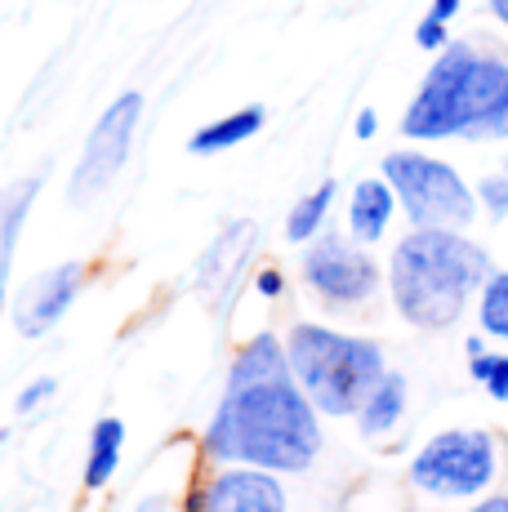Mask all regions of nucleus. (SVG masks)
<instances>
[{
    "instance_id": "nucleus-14",
    "label": "nucleus",
    "mask_w": 508,
    "mask_h": 512,
    "mask_svg": "<svg viewBox=\"0 0 508 512\" xmlns=\"http://www.w3.org/2000/svg\"><path fill=\"white\" fill-rule=\"evenodd\" d=\"M125 446V423L121 419H99L90 432V459H85V490H103L116 472Z\"/></svg>"
},
{
    "instance_id": "nucleus-4",
    "label": "nucleus",
    "mask_w": 508,
    "mask_h": 512,
    "mask_svg": "<svg viewBox=\"0 0 508 512\" xmlns=\"http://www.w3.org/2000/svg\"><path fill=\"white\" fill-rule=\"evenodd\" d=\"M290 370L321 415H353L384 379V352L370 339H348L326 326H295L286 343Z\"/></svg>"
},
{
    "instance_id": "nucleus-9",
    "label": "nucleus",
    "mask_w": 508,
    "mask_h": 512,
    "mask_svg": "<svg viewBox=\"0 0 508 512\" xmlns=\"http://www.w3.org/2000/svg\"><path fill=\"white\" fill-rule=\"evenodd\" d=\"M76 285H81V263H63V268H54V272H45V277H36V281L23 290L18 308H14L18 334L36 339V334L54 330L58 321H63V312L72 308Z\"/></svg>"
},
{
    "instance_id": "nucleus-13",
    "label": "nucleus",
    "mask_w": 508,
    "mask_h": 512,
    "mask_svg": "<svg viewBox=\"0 0 508 512\" xmlns=\"http://www.w3.org/2000/svg\"><path fill=\"white\" fill-rule=\"evenodd\" d=\"M263 130V107H241V112L223 116L214 125H201L197 134L188 139V152L192 156H214V152H228V147L254 139Z\"/></svg>"
},
{
    "instance_id": "nucleus-12",
    "label": "nucleus",
    "mask_w": 508,
    "mask_h": 512,
    "mask_svg": "<svg viewBox=\"0 0 508 512\" xmlns=\"http://www.w3.org/2000/svg\"><path fill=\"white\" fill-rule=\"evenodd\" d=\"M36 192H41V179H18L0 192V303H5V277H9V259H14L18 228H23Z\"/></svg>"
},
{
    "instance_id": "nucleus-3",
    "label": "nucleus",
    "mask_w": 508,
    "mask_h": 512,
    "mask_svg": "<svg viewBox=\"0 0 508 512\" xmlns=\"http://www.w3.org/2000/svg\"><path fill=\"white\" fill-rule=\"evenodd\" d=\"M486 281H491V254L451 228L410 232L393 250V268H388L397 312L419 330L455 326L473 290Z\"/></svg>"
},
{
    "instance_id": "nucleus-10",
    "label": "nucleus",
    "mask_w": 508,
    "mask_h": 512,
    "mask_svg": "<svg viewBox=\"0 0 508 512\" xmlns=\"http://www.w3.org/2000/svg\"><path fill=\"white\" fill-rule=\"evenodd\" d=\"M205 512H286V495L263 468H237L210 481V490L197 499Z\"/></svg>"
},
{
    "instance_id": "nucleus-11",
    "label": "nucleus",
    "mask_w": 508,
    "mask_h": 512,
    "mask_svg": "<svg viewBox=\"0 0 508 512\" xmlns=\"http://www.w3.org/2000/svg\"><path fill=\"white\" fill-rule=\"evenodd\" d=\"M397 210V192L388 179H361L353 187V205H348V228L357 241H379Z\"/></svg>"
},
{
    "instance_id": "nucleus-24",
    "label": "nucleus",
    "mask_w": 508,
    "mask_h": 512,
    "mask_svg": "<svg viewBox=\"0 0 508 512\" xmlns=\"http://www.w3.org/2000/svg\"><path fill=\"white\" fill-rule=\"evenodd\" d=\"M455 9H459V0H433V9H428V14H433V18H442V23H451V18H455Z\"/></svg>"
},
{
    "instance_id": "nucleus-6",
    "label": "nucleus",
    "mask_w": 508,
    "mask_h": 512,
    "mask_svg": "<svg viewBox=\"0 0 508 512\" xmlns=\"http://www.w3.org/2000/svg\"><path fill=\"white\" fill-rule=\"evenodd\" d=\"M410 481L428 495L468 499L495 481V437L482 428L437 432L410 464Z\"/></svg>"
},
{
    "instance_id": "nucleus-2",
    "label": "nucleus",
    "mask_w": 508,
    "mask_h": 512,
    "mask_svg": "<svg viewBox=\"0 0 508 512\" xmlns=\"http://www.w3.org/2000/svg\"><path fill=\"white\" fill-rule=\"evenodd\" d=\"M406 139H508V63L446 45L402 116Z\"/></svg>"
},
{
    "instance_id": "nucleus-26",
    "label": "nucleus",
    "mask_w": 508,
    "mask_h": 512,
    "mask_svg": "<svg viewBox=\"0 0 508 512\" xmlns=\"http://www.w3.org/2000/svg\"><path fill=\"white\" fill-rule=\"evenodd\" d=\"M491 9H495V18L508 27V0H491Z\"/></svg>"
},
{
    "instance_id": "nucleus-19",
    "label": "nucleus",
    "mask_w": 508,
    "mask_h": 512,
    "mask_svg": "<svg viewBox=\"0 0 508 512\" xmlns=\"http://www.w3.org/2000/svg\"><path fill=\"white\" fill-rule=\"evenodd\" d=\"M482 205L491 210V219H504L508 214V170H500V174H491V179H482Z\"/></svg>"
},
{
    "instance_id": "nucleus-21",
    "label": "nucleus",
    "mask_w": 508,
    "mask_h": 512,
    "mask_svg": "<svg viewBox=\"0 0 508 512\" xmlns=\"http://www.w3.org/2000/svg\"><path fill=\"white\" fill-rule=\"evenodd\" d=\"M50 397H54V379H36L32 388H23V392H18V401H14V406H18V415H27V410H36V406H41V401H50Z\"/></svg>"
},
{
    "instance_id": "nucleus-5",
    "label": "nucleus",
    "mask_w": 508,
    "mask_h": 512,
    "mask_svg": "<svg viewBox=\"0 0 508 512\" xmlns=\"http://www.w3.org/2000/svg\"><path fill=\"white\" fill-rule=\"evenodd\" d=\"M384 179L393 183L397 201H402L406 219L415 228H464L473 223L477 201L468 192V183L459 179L446 161L419 152H393L384 156Z\"/></svg>"
},
{
    "instance_id": "nucleus-17",
    "label": "nucleus",
    "mask_w": 508,
    "mask_h": 512,
    "mask_svg": "<svg viewBox=\"0 0 508 512\" xmlns=\"http://www.w3.org/2000/svg\"><path fill=\"white\" fill-rule=\"evenodd\" d=\"M482 330L508 339V272H491V281L482 285Z\"/></svg>"
},
{
    "instance_id": "nucleus-7",
    "label": "nucleus",
    "mask_w": 508,
    "mask_h": 512,
    "mask_svg": "<svg viewBox=\"0 0 508 512\" xmlns=\"http://www.w3.org/2000/svg\"><path fill=\"white\" fill-rule=\"evenodd\" d=\"M139 116H143V94L139 90L121 94L99 116V125H94L90 139H85L81 165H76V174H72V205L94 201V196H99L103 187L116 179V170H121L125 156H130L134 130H139Z\"/></svg>"
},
{
    "instance_id": "nucleus-20",
    "label": "nucleus",
    "mask_w": 508,
    "mask_h": 512,
    "mask_svg": "<svg viewBox=\"0 0 508 512\" xmlns=\"http://www.w3.org/2000/svg\"><path fill=\"white\" fill-rule=\"evenodd\" d=\"M415 41H419V49H446V23L428 14L424 23L415 27Z\"/></svg>"
},
{
    "instance_id": "nucleus-1",
    "label": "nucleus",
    "mask_w": 508,
    "mask_h": 512,
    "mask_svg": "<svg viewBox=\"0 0 508 512\" xmlns=\"http://www.w3.org/2000/svg\"><path fill=\"white\" fill-rule=\"evenodd\" d=\"M214 459L277 472H304L321 450L312 397L299 388L290 357L277 339H254L237 352L219 415L205 428Z\"/></svg>"
},
{
    "instance_id": "nucleus-8",
    "label": "nucleus",
    "mask_w": 508,
    "mask_h": 512,
    "mask_svg": "<svg viewBox=\"0 0 508 512\" xmlns=\"http://www.w3.org/2000/svg\"><path fill=\"white\" fill-rule=\"evenodd\" d=\"M304 277L326 303H361L375 294L379 268L339 236H317L304 259Z\"/></svg>"
},
{
    "instance_id": "nucleus-27",
    "label": "nucleus",
    "mask_w": 508,
    "mask_h": 512,
    "mask_svg": "<svg viewBox=\"0 0 508 512\" xmlns=\"http://www.w3.org/2000/svg\"><path fill=\"white\" fill-rule=\"evenodd\" d=\"M5 437H9V432H5V428H0V446H5Z\"/></svg>"
},
{
    "instance_id": "nucleus-23",
    "label": "nucleus",
    "mask_w": 508,
    "mask_h": 512,
    "mask_svg": "<svg viewBox=\"0 0 508 512\" xmlns=\"http://www.w3.org/2000/svg\"><path fill=\"white\" fill-rule=\"evenodd\" d=\"M254 285H259V294H268V299H272V294H281V290H286V281H281V272H259V281H254Z\"/></svg>"
},
{
    "instance_id": "nucleus-22",
    "label": "nucleus",
    "mask_w": 508,
    "mask_h": 512,
    "mask_svg": "<svg viewBox=\"0 0 508 512\" xmlns=\"http://www.w3.org/2000/svg\"><path fill=\"white\" fill-rule=\"evenodd\" d=\"M375 130H379V116L370 112V107H361L357 112V139H375Z\"/></svg>"
},
{
    "instance_id": "nucleus-18",
    "label": "nucleus",
    "mask_w": 508,
    "mask_h": 512,
    "mask_svg": "<svg viewBox=\"0 0 508 512\" xmlns=\"http://www.w3.org/2000/svg\"><path fill=\"white\" fill-rule=\"evenodd\" d=\"M468 370H473L477 383H486L495 401H508V357H495V352H468Z\"/></svg>"
},
{
    "instance_id": "nucleus-15",
    "label": "nucleus",
    "mask_w": 508,
    "mask_h": 512,
    "mask_svg": "<svg viewBox=\"0 0 508 512\" xmlns=\"http://www.w3.org/2000/svg\"><path fill=\"white\" fill-rule=\"evenodd\" d=\"M402 410H406V379L402 374H384V379L375 383V392L366 397V406L357 410L361 432H366V437H379V432H388L397 419H402Z\"/></svg>"
},
{
    "instance_id": "nucleus-25",
    "label": "nucleus",
    "mask_w": 508,
    "mask_h": 512,
    "mask_svg": "<svg viewBox=\"0 0 508 512\" xmlns=\"http://www.w3.org/2000/svg\"><path fill=\"white\" fill-rule=\"evenodd\" d=\"M473 512H508V499L504 495H495V499H482Z\"/></svg>"
},
{
    "instance_id": "nucleus-16",
    "label": "nucleus",
    "mask_w": 508,
    "mask_h": 512,
    "mask_svg": "<svg viewBox=\"0 0 508 512\" xmlns=\"http://www.w3.org/2000/svg\"><path fill=\"white\" fill-rule=\"evenodd\" d=\"M330 201H335V179H326L317 192H308L304 201L290 210V219H286V236H290V241H299V245L312 241V236L321 232V223H326Z\"/></svg>"
}]
</instances>
